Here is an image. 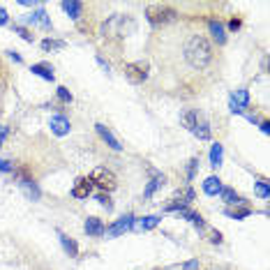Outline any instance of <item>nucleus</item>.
<instances>
[{"label":"nucleus","mask_w":270,"mask_h":270,"mask_svg":"<svg viewBox=\"0 0 270 270\" xmlns=\"http://www.w3.org/2000/svg\"><path fill=\"white\" fill-rule=\"evenodd\" d=\"M185 60L194 69H206L213 60V44L203 35H192L185 44Z\"/></svg>","instance_id":"nucleus-1"},{"label":"nucleus","mask_w":270,"mask_h":270,"mask_svg":"<svg viewBox=\"0 0 270 270\" xmlns=\"http://www.w3.org/2000/svg\"><path fill=\"white\" fill-rule=\"evenodd\" d=\"M90 180H93V187H99L102 192H113L115 187H118V178H115L113 171H109V169H104V166H99V169H95L93 173H90Z\"/></svg>","instance_id":"nucleus-2"},{"label":"nucleus","mask_w":270,"mask_h":270,"mask_svg":"<svg viewBox=\"0 0 270 270\" xmlns=\"http://www.w3.org/2000/svg\"><path fill=\"white\" fill-rule=\"evenodd\" d=\"M145 16H148V21H150L152 26H164V23H171V21H176V10L169 5H150L148 7V12H145Z\"/></svg>","instance_id":"nucleus-3"},{"label":"nucleus","mask_w":270,"mask_h":270,"mask_svg":"<svg viewBox=\"0 0 270 270\" xmlns=\"http://www.w3.org/2000/svg\"><path fill=\"white\" fill-rule=\"evenodd\" d=\"M125 23H132L130 16H123V14L113 16V19L106 21L102 26V35L104 37H127V32H132L134 28H125Z\"/></svg>","instance_id":"nucleus-4"},{"label":"nucleus","mask_w":270,"mask_h":270,"mask_svg":"<svg viewBox=\"0 0 270 270\" xmlns=\"http://www.w3.org/2000/svg\"><path fill=\"white\" fill-rule=\"evenodd\" d=\"M123 72L130 83H143L148 79V67H145L143 62H127Z\"/></svg>","instance_id":"nucleus-5"},{"label":"nucleus","mask_w":270,"mask_h":270,"mask_svg":"<svg viewBox=\"0 0 270 270\" xmlns=\"http://www.w3.org/2000/svg\"><path fill=\"white\" fill-rule=\"evenodd\" d=\"M90 192H93V180L90 178H76V182H74L72 187V197L74 199H88Z\"/></svg>","instance_id":"nucleus-6"},{"label":"nucleus","mask_w":270,"mask_h":270,"mask_svg":"<svg viewBox=\"0 0 270 270\" xmlns=\"http://www.w3.org/2000/svg\"><path fill=\"white\" fill-rule=\"evenodd\" d=\"M132 224H134V215H125V217H120L118 222L113 224V226H109L104 234H109V236H120L125 234L127 228H132Z\"/></svg>","instance_id":"nucleus-7"},{"label":"nucleus","mask_w":270,"mask_h":270,"mask_svg":"<svg viewBox=\"0 0 270 270\" xmlns=\"http://www.w3.org/2000/svg\"><path fill=\"white\" fill-rule=\"evenodd\" d=\"M83 231L88 236H104V231H106V226H104V222L102 219H97V217H88L86 222H83Z\"/></svg>","instance_id":"nucleus-8"},{"label":"nucleus","mask_w":270,"mask_h":270,"mask_svg":"<svg viewBox=\"0 0 270 270\" xmlns=\"http://www.w3.org/2000/svg\"><path fill=\"white\" fill-rule=\"evenodd\" d=\"M148 171H150V182H148V187L143 189V197L145 199H150L152 194H155L157 187H162V185H164V180H166V178L162 176L160 171H155V169H148Z\"/></svg>","instance_id":"nucleus-9"},{"label":"nucleus","mask_w":270,"mask_h":270,"mask_svg":"<svg viewBox=\"0 0 270 270\" xmlns=\"http://www.w3.org/2000/svg\"><path fill=\"white\" fill-rule=\"evenodd\" d=\"M95 130H97V134L102 136V141H106V145H109V148H113V150H120V148H123V145L118 143V139L111 134L109 127H104L102 123H97V125H95Z\"/></svg>","instance_id":"nucleus-10"},{"label":"nucleus","mask_w":270,"mask_h":270,"mask_svg":"<svg viewBox=\"0 0 270 270\" xmlns=\"http://www.w3.org/2000/svg\"><path fill=\"white\" fill-rule=\"evenodd\" d=\"M247 102H249L247 90H238V93L231 97V111H234V113H243V109L247 106Z\"/></svg>","instance_id":"nucleus-11"},{"label":"nucleus","mask_w":270,"mask_h":270,"mask_svg":"<svg viewBox=\"0 0 270 270\" xmlns=\"http://www.w3.org/2000/svg\"><path fill=\"white\" fill-rule=\"evenodd\" d=\"M51 130L56 132L58 136H65L69 132V120L65 115H53L51 118Z\"/></svg>","instance_id":"nucleus-12"},{"label":"nucleus","mask_w":270,"mask_h":270,"mask_svg":"<svg viewBox=\"0 0 270 270\" xmlns=\"http://www.w3.org/2000/svg\"><path fill=\"white\" fill-rule=\"evenodd\" d=\"M208 28H210V35H213V40L217 42V44H224L226 42V30H224V26L219 23V21H208Z\"/></svg>","instance_id":"nucleus-13"},{"label":"nucleus","mask_w":270,"mask_h":270,"mask_svg":"<svg viewBox=\"0 0 270 270\" xmlns=\"http://www.w3.org/2000/svg\"><path fill=\"white\" fill-rule=\"evenodd\" d=\"M157 224H160V217H157V215H148V217L136 219L132 226H134L136 231H150V228H155Z\"/></svg>","instance_id":"nucleus-14"},{"label":"nucleus","mask_w":270,"mask_h":270,"mask_svg":"<svg viewBox=\"0 0 270 270\" xmlns=\"http://www.w3.org/2000/svg\"><path fill=\"white\" fill-rule=\"evenodd\" d=\"M203 192H206V194H210V197L219 194V192H222V180H219L217 176L206 178V182H203Z\"/></svg>","instance_id":"nucleus-15"},{"label":"nucleus","mask_w":270,"mask_h":270,"mask_svg":"<svg viewBox=\"0 0 270 270\" xmlns=\"http://www.w3.org/2000/svg\"><path fill=\"white\" fill-rule=\"evenodd\" d=\"M222 201H226L228 206H240L243 203V197H240L236 189H231V187H222Z\"/></svg>","instance_id":"nucleus-16"},{"label":"nucleus","mask_w":270,"mask_h":270,"mask_svg":"<svg viewBox=\"0 0 270 270\" xmlns=\"http://www.w3.org/2000/svg\"><path fill=\"white\" fill-rule=\"evenodd\" d=\"M58 238H60L62 249H65V252H67L69 256H79V245L74 243V240L69 238V236H65V234H60V231H58Z\"/></svg>","instance_id":"nucleus-17"},{"label":"nucleus","mask_w":270,"mask_h":270,"mask_svg":"<svg viewBox=\"0 0 270 270\" xmlns=\"http://www.w3.org/2000/svg\"><path fill=\"white\" fill-rule=\"evenodd\" d=\"M30 72L37 74V76H42V79H47V81H53V67L47 65V62H37V65H32Z\"/></svg>","instance_id":"nucleus-18"},{"label":"nucleus","mask_w":270,"mask_h":270,"mask_svg":"<svg viewBox=\"0 0 270 270\" xmlns=\"http://www.w3.org/2000/svg\"><path fill=\"white\" fill-rule=\"evenodd\" d=\"M180 120H182V125H185L187 130L194 132V127H197V123H199V113H197V111H192V109H187V111H182Z\"/></svg>","instance_id":"nucleus-19"},{"label":"nucleus","mask_w":270,"mask_h":270,"mask_svg":"<svg viewBox=\"0 0 270 270\" xmlns=\"http://www.w3.org/2000/svg\"><path fill=\"white\" fill-rule=\"evenodd\" d=\"M62 10L67 12L72 19H79V16H81V12H83V5H81V3H74V0H69V3H62Z\"/></svg>","instance_id":"nucleus-20"},{"label":"nucleus","mask_w":270,"mask_h":270,"mask_svg":"<svg viewBox=\"0 0 270 270\" xmlns=\"http://www.w3.org/2000/svg\"><path fill=\"white\" fill-rule=\"evenodd\" d=\"M173 201L182 203V206L187 208V203H192L194 201V189H189V187H185V189H180V192L173 197Z\"/></svg>","instance_id":"nucleus-21"},{"label":"nucleus","mask_w":270,"mask_h":270,"mask_svg":"<svg viewBox=\"0 0 270 270\" xmlns=\"http://www.w3.org/2000/svg\"><path fill=\"white\" fill-rule=\"evenodd\" d=\"M210 166H215V169L222 166V145L219 143H215L213 148H210Z\"/></svg>","instance_id":"nucleus-22"},{"label":"nucleus","mask_w":270,"mask_h":270,"mask_svg":"<svg viewBox=\"0 0 270 270\" xmlns=\"http://www.w3.org/2000/svg\"><path fill=\"white\" fill-rule=\"evenodd\" d=\"M194 134H197L201 141H208V139H210V127H208L206 120H199L197 127H194Z\"/></svg>","instance_id":"nucleus-23"},{"label":"nucleus","mask_w":270,"mask_h":270,"mask_svg":"<svg viewBox=\"0 0 270 270\" xmlns=\"http://www.w3.org/2000/svg\"><path fill=\"white\" fill-rule=\"evenodd\" d=\"M30 21H32V23H42V26H44V28H51V21L47 19V12H44V10L35 12V14L30 16Z\"/></svg>","instance_id":"nucleus-24"},{"label":"nucleus","mask_w":270,"mask_h":270,"mask_svg":"<svg viewBox=\"0 0 270 270\" xmlns=\"http://www.w3.org/2000/svg\"><path fill=\"white\" fill-rule=\"evenodd\" d=\"M42 49H44V51H53V49H65V42H60V40H44V42H42Z\"/></svg>","instance_id":"nucleus-25"},{"label":"nucleus","mask_w":270,"mask_h":270,"mask_svg":"<svg viewBox=\"0 0 270 270\" xmlns=\"http://www.w3.org/2000/svg\"><path fill=\"white\" fill-rule=\"evenodd\" d=\"M249 213H252L249 208H238V210H224V215H228V217H234V219H243V217H247Z\"/></svg>","instance_id":"nucleus-26"},{"label":"nucleus","mask_w":270,"mask_h":270,"mask_svg":"<svg viewBox=\"0 0 270 270\" xmlns=\"http://www.w3.org/2000/svg\"><path fill=\"white\" fill-rule=\"evenodd\" d=\"M97 201H99V206H104L106 210H111V208H113V203H111V197L106 192H99L97 194Z\"/></svg>","instance_id":"nucleus-27"},{"label":"nucleus","mask_w":270,"mask_h":270,"mask_svg":"<svg viewBox=\"0 0 270 270\" xmlns=\"http://www.w3.org/2000/svg\"><path fill=\"white\" fill-rule=\"evenodd\" d=\"M58 99L65 102V104H69V102H72V93H69L65 86H60V88H58Z\"/></svg>","instance_id":"nucleus-28"},{"label":"nucleus","mask_w":270,"mask_h":270,"mask_svg":"<svg viewBox=\"0 0 270 270\" xmlns=\"http://www.w3.org/2000/svg\"><path fill=\"white\" fill-rule=\"evenodd\" d=\"M256 194L261 199H268V180H259L256 182Z\"/></svg>","instance_id":"nucleus-29"},{"label":"nucleus","mask_w":270,"mask_h":270,"mask_svg":"<svg viewBox=\"0 0 270 270\" xmlns=\"http://www.w3.org/2000/svg\"><path fill=\"white\" fill-rule=\"evenodd\" d=\"M197 166H199V160L194 157V160H189V166H187V180H192L194 173H197Z\"/></svg>","instance_id":"nucleus-30"},{"label":"nucleus","mask_w":270,"mask_h":270,"mask_svg":"<svg viewBox=\"0 0 270 270\" xmlns=\"http://www.w3.org/2000/svg\"><path fill=\"white\" fill-rule=\"evenodd\" d=\"M14 30L19 32V35L23 37V40H26V42H32V32L28 30V28H23V26H14Z\"/></svg>","instance_id":"nucleus-31"},{"label":"nucleus","mask_w":270,"mask_h":270,"mask_svg":"<svg viewBox=\"0 0 270 270\" xmlns=\"http://www.w3.org/2000/svg\"><path fill=\"white\" fill-rule=\"evenodd\" d=\"M210 243L219 245V243H222V234H219V231H210Z\"/></svg>","instance_id":"nucleus-32"},{"label":"nucleus","mask_w":270,"mask_h":270,"mask_svg":"<svg viewBox=\"0 0 270 270\" xmlns=\"http://www.w3.org/2000/svg\"><path fill=\"white\" fill-rule=\"evenodd\" d=\"M0 171H14V166H12L7 160H0Z\"/></svg>","instance_id":"nucleus-33"},{"label":"nucleus","mask_w":270,"mask_h":270,"mask_svg":"<svg viewBox=\"0 0 270 270\" xmlns=\"http://www.w3.org/2000/svg\"><path fill=\"white\" fill-rule=\"evenodd\" d=\"M240 26H243V21H240V19H231V21H228V28H231V30H238Z\"/></svg>","instance_id":"nucleus-34"},{"label":"nucleus","mask_w":270,"mask_h":270,"mask_svg":"<svg viewBox=\"0 0 270 270\" xmlns=\"http://www.w3.org/2000/svg\"><path fill=\"white\" fill-rule=\"evenodd\" d=\"M5 23H7V12L0 7V26H5Z\"/></svg>","instance_id":"nucleus-35"},{"label":"nucleus","mask_w":270,"mask_h":270,"mask_svg":"<svg viewBox=\"0 0 270 270\" xmlns=\"http://www.w3.org/2000/svg\"><path fill=\"white\" fill-rule=\"evenodd\" d=\"M5 136H7V127H3V125H0V145H3V141H5Z\"/></svg>","instance_id":"nucleus-36"},{"label":"nucleus","mask_w":270,"mask_h":270,"mask_svg":"<svg viewBox=\"0 0 270 270\" xmlns=\"http://www.w3.org/2000/svg\"><path fill=\"white\" fill-rule=\"evenodd\" d=\"M261 130H263L265 134H268V132H270V125H268V120H263V123H261Z\"/></svg>","instance_id":"nucleus-37"}]
</instances>
